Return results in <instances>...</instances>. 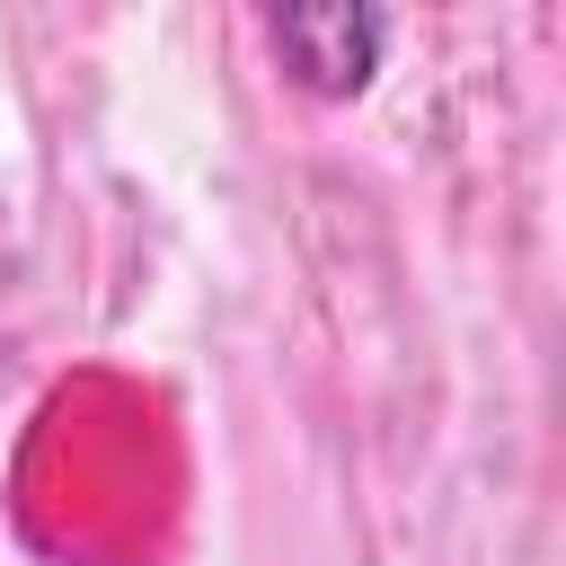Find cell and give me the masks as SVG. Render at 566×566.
I'll use <instances>...</instances> for the list:
<instances>
[{"mask_svg": "<svg viewBox=\"0 0 566 566\" xmlns=\"http://www.w3.org/2000/svg\"><path fill=\"white\" fill-rule=\"evenodd\" d=\"M265 44H274V62L301 97L354 106L380 80L389 9L380 0H265Z\"/></svg>", "mask_w": 566, "mask_h": 566, "instance_id": "cell-1", "label": "cell"}]
</instances>
